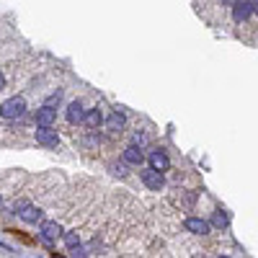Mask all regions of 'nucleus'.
Returning a JSON list of instances; mask_svg holds the SVG:
<instances>
[{
    "label": "nucleus",
    "mask_w": 258,
    "mask_h": 258,
    "mask_svg": "<svg viewBox=\"0 0 258 258\" xmlns=\"http://www.w3.org/2000/svg\"><path fill=\"white\" fill-rule=\"evenodd\" d=\"M140 181H142L150 191H163V189H165V176H163L160 171H155V168H150V165L140 171Z\"/></svg>",
    "instance_id": "f257e3e1"
},
{
    "label": "nucleus",
    "mask_w": 258,
    "mask_h": 258,
    "mask_svg": "<svg viewBox=\"0 0 258 258\" xmlns=\"http://www.w3.org/2000/svg\"><path fill=\"white\" fill-rule=\"evenodd\" d=\"M13 212H16L23 222H39L41 220V209L34 207L31 202H26V199H18L16 204H13Z\"/></svg>",
    "instance_id": "f03ea898"
},
{
    "label": "nucleus",
    "mask_w": 258,
    "mask_h": 258,
    "mask_svg": "<svg viewBox=\"0 0 258 258\" xmlns=\"http://www.w3.org/2000/svg\"><path fill=\"white\" fill-rule=\"evenodd\" d=\"M23 111H26V101L23 98H8L3 106H0V114H3V119H18V116H23Z\"/></svg>",
    "instance_id": "7ed1b4c3"
},
{
    "label": "nucleus",
    "mask_w": 258,
    "mask_h": 258,
    "mask_svg": "<svg viewBox=\"0 0 258 258\" xmlns=\"http://www.w3.org/2000/svg\"><path fill=\"white\" fill-rule=\"evenodd\" d=\"M147 163H150V168H155V171H160V173L171 171V158H168L165 150H153V153L147 155Z\"/></svg>",
    "instance_id": "20e7f679"
},
{
    "label": "nucleus",
    "mask_w": 258,
    "mask_h": 258,
    "mask_svg": "<svg viewBox=\"0 0 258 258\" xmlns=\"http://www.w3.org/2000/svg\"><path fill=\"white\" fill-rule=\"evenodd\" d=\"M256 13V8H253V0H238V3L233 5V18L238 21V23H243V21H248L251 16Z\"/></svg>",
    "instance_id": "39448f33"
},
{
    "label": "nucleus",
    "mask_w": 258,
    "mask_h": 258,
    "mask_svg": "<svg viewBox=\"0 0 258 258\" xmlns=\"http://www.w3.org/2000/svg\"><path fill=\"white\" fill-rule=\"evenodd\" d=\"M36 142H39L41 147H57V145H59V134H57V129H52V127H39V129H36Z\"/></svg>",
    "instance_id": "423d86ee"
},
{
    "label": "nucleus",
    "mask_w": 258,
    "mask_h": 258,
    "mask_svg": "<svg viewBox=\"0 0 258 258\" xmlns=\"http://www.w3.org/2000/svg\"><path fill=\"white\" fill-rule=\"evenodd\" d=\"M184 227L191 235H209V230H212V225L207 220H202V217H186Z\"/></svg>",
    "instance_id": "0eeeda50"
},
{
    "label": "nucleus",
    "mask_w": 258,
    "mask_h": 258,
    "mask_svg": "<svg viewBox=\"0 0 258 258\" xmlns=\"http://www.w3.org/2000/svg\"><path fill=\"white\" fill-rule=\"evenodd\" d=\"M39 235H41V240H47V243H57V238H62L65 233H62V227H59L57 222H41Z\"/></svg>",
    "instance_id": "6e6552de"
},
{
    "label": "nucleus",
    "mask_w": 258,
    "mask_h": 258,
    "mask_svg": "<svg viewBox=\"0 0 258 258\" xmlns=\"http://www.w3.org/2000/svg\"><path fill=\"white\" fill-rule=\"evenodd\" d=\"M124 163L127 165H140L145 163V150H142V145H129L127 150H124Z\"/></svg>",
    "instance_id": "1a4fd4ad"
},
{
    "label": "nucleus",
    "mask_w": 258,
    "mask_h": 258,
    "mask_svg": "<svg viewBox=\"0 0 258 258\" xmlns=\"http://www.w3.org/2000/svg\"><path fill=\"white\" fill-rule=\"evenodd\" d=\"M103 124H106V129H109V132L119 134V132H124V129H127V116H124V111H114L109 119L103 121Z\"/></svg>",
    "instance_id": "9d476101"
},
{
    "label": "nucleus",
    "mask_w": 258,
    "mask_h": 258,
    "mask_svg": "<svg viewBox=\"0 0 258 258\" xmlns=\"http://www.w3.org/2000/svg\"><path fill=\"white\" fill-rule=\"evenodd\" d=\"M36 124L39 127H52L57 121V111L52 109V106H41V109H36Z\"/></svg>",
    "instance_id": "9b49d317"
},
{
    "label": "nucleus",
    "mask_w": 258,
    "mask_h": 258,
    "mask_svg": "<svg viewBox=\"0 0 258 258\" xmlns=\"http://www.w3.org/2000/svg\"><path fill=\"white\" fill-rule=\"evenodd\" d=\"M83 119H85L83 103H80V101H72V103L67 106V121H70V124H83Z\"/></svg>",
    "instance_id": "f8f14e48"
},
{
    "label": "nucleus",
    "mask_w": 258,
    "mask_h": 258,
    "mask_svg": "<svg viewBox=\"0 0 258 258\" xmlns=\"http://www.w3.org/2000/svg\"><path fill=\"white\" fill-rule=\"evenodd\" d=\"M83 124H85L88 129H98V127L103 124V114H101V109H90V111H85Z\"/></svg>",
    "instance_id": "ddd939ff"
},
{
    "label": "nucleus",
    "mask_w": 258,
    "mask_h": 258,
    "mask_svg": "<svg viewBox=\"0 0 258 258\" xmlns=\"http://www.w3.org/2000/svg\"><path fill=\"white\" fill-rule=\"evenodd\" d=\"M212 227H217V230H225L227 225H230V215H227L225 209H217L215 215H212V222H209Z\"/></svg>",
    "instance_id": "4468645a"
},
{
    "label": "nucleus",
    "mask_w": 258,
    "mask_h": 258,
    "mask_svg": "<svg viewBox=\"0 0 258 258\" xmlns=\"http://www.w3.org/2000/svg\"><path fill=\"white\" fill-rule=\"evenodd\" d=\"M62 240H65L67 251H75V248H80V235H78V230H70V233H65V235H62Z\"/></svg>",
    "instance_id": "2eb2a0df"
},
{
    "label": "nucleus",
    "mask_w": 258,
    "mask_h": 258,
    "mask_svg": "<svg viewBox=\"0 0 258 258\" xmlns=\"http://www.w3.org/2000/svg\"><path fill=\"white\" fill-rule=\"evenodd\" d=\"M111 171H114L116 176L124 178V176H127V163H124V160H121V163H114V165H111Z\"/></svg>",
    "instance_id": "dca6fc26"
},
{
    "label": "nucleus",
    "mask_w": 258,
    "mask_h": 258,
    "mask_svg": "<svg viewBox=\"0 0 258 258\" xmlns=\"http://www.w3.org/2000/svg\"><path fill=\"white\" fill-rule=\"evenodd\" d=\"M59 101H62V93L57 90L54 96H49V98H47V103H44V106H52V109H54V106H59Z\"/></svg>",
    "instance_id": "f3484780"
},
{
    "label": "nucleus",
    "mask_w": 258,
    "mask_h": 258,
    "mask_svg": "<svg viewBox=\"0 0 258 258\" xmlns=\"http://www.w3.org/2000/svg\"><path fill=\"white\" fill-rule=\"evenodd\" d=\"M70 253H72V258H88V256H85V251H83V246H80V248H75V251H70Z\"/></svg>",
    "instance_id": "a211bd4d"
},
{
    "label": "nucleus",
    "mask_w": 258,
    "mask_h": 258,
    "mask_svg": "<svg viewBox=\"0 0 258 258\" xmlns=\"http://www.w3.org/2000/svg\"><path fill=\"white\" fill-rule=\"evenodd\" d=\"M220 3H222V5H235L238 0H220Z\"/></svg>",
    "instance_id": "6ab92c4d"
},
{
    "label": "nucleus",
    "mask_w": 258,
    "mask_h": 258,
    "mask_svg": "<svg viewBox=\"0 0 258 258\" xmlns=\"http://www.w3.org/2000/svg\"><path fill=\"white\" fill-rule=\"evenodd\" d=\"M5 88V78H3V72H0V90Z\"/></svg>",
    "instance_id": "aec40b11"
},
{
    "label": "nucleus",
    "mask_w": 258,
    "mask_h": 258,
    "mask_svg": "<svg viewBox=\"0 0 258 258\" xmlns=\"http://www.w3.org/2000/svg\"><path fill=\"white\" fill-rule=\"evenodd\" d=\"M253 8H256V13H258V0H253Z\"/></svg>",
    "instance_id": "412c9836"
},
{
    "label": "nucleus",
    "mask_w": 258,
    "mask_h": 258,
    "mask_svg": "<svg viewBox=\"0 0 258 258\" xmlns=\"http://www.w3.org/2000/svg\"><path fill=\"white\" fill-rule=\"evenodd\" d=\"M54 258H62V256H57V253H54Z\"/></svg>",
    "instance_id": "4be33fe9"
},
{
    "label": "nucleus",
    "mask_w": 258,
    "mask_h": 258,
    "mask_svg": "<svg viewBox=\"0 0 258 258\" xmlns=\"http://www.w3.org/2000/svg\"><path fill=\"white\" fill-rule=\"evenodd\" d=\"M220 258H230V256H220Z\"/></svg>",
    "instance_id": "5701e85b"
},
{
    "label": "nucleus",
    "mask_w": 258,
    "mask_h": 258,
    "mask_svg": "<svg viewBox=\"0 0 258 258\" xmlns=\"http://www.w3.org/2000/svg\"><path fill=\"white\" fill-rule=\"evenodd\" d=\"M0 204H3V196H0Z\"/></svg>",
    "instance_id": "b1692460"
}]
</instances>
